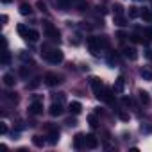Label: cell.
<instances>
[{
	"instance_id": "obj_1",
	"label": "cell",
	"mask_w": 152,
	"mask_h": 152,
	"mask_svg": "<svg viewBox=\"0 0 152 152\" xmlns=\"http://www.w3.org/2000/svg\"><path fill=\"white\" fill-rule=\"evenodd\" d=\"M41 54H43V57H45L48 63H52V64H59V63L63 61V52L57 50V48L47 50V47H45V48H41Z\"/></svg>"
},
{
	"instance_id": "obj_2",
	"label": "cell",
	"mask_w": 152,
	"mask_h": 152,
	"mask_svg": "<svg viewBox=\"0 0 152 152\" xmlns=\"http://www.w3.org/2000/svg\"><path fill=\"white\" fill-rule=\"evenodd\" d=\"M43 29H45V34H47L52 41H59V31H57L50 22H43Z\"/></svg>"
},
{
	"instance_id": "obj_3",
	"label": "cell",
	"mask_w": 152,
	"mask_h": 152,
	"mask_svg": "<svg viewBox=\"0 0 152 152\" xmlns=\"http://www.w3.org/2000/svg\"><path fill=\"white\" fill-rule=\"evenodd\" d=\"M61 83V75H57V73H47L45 75V84L47 86H57Z\"/></svg>"
},
{
	"instance_id": "obj_4",
	"label": "cell",
	"mask_w": 152,
	"mask_h": 152,
	"mask_svg": "<svg viewBox=\"0 0 152 152\" xmlns=\"http://www.w3.org/2000/svg\"><path fill=\"white\" fill-rule=\"evenodd\" d=\"M29 113H31V115H41V113H43V102H39V100L32 102L31 107H29Z\"/></svg>"
},
{
	"instance_id": "obj_5",
	"label": "cell",
	"mask_w": 152,
	"mask_h": 152,
	"mask_svg": "<svg viewBox=\"0 0 152 152\" xmlns=\"http://www.w3.org/2000/svg\"><path fill=\"white\" fill-rule=\"evenodd\" d=\"M48 113H50L52 116H59V115L63 113V102H54V104L50 106Z\"/></svg>"
},
{
	"instance_id": "obj_6",
	"label": "cell",
	"mask_w": 152,
	"mask_h": 152,
	"mask_svg": "<svg viewBox=\"0 0 152 152\" xmlns=\"http://www.w3.org/2000/svg\"><path fill=\"white\" fill-rule=\"evenodd\" d=\"M73 147H75V148H83V147H86V136L79 132L77 136H75V140H73Z\"/></svg>"
},
{
	"instance_id": "obj_7",
	"label": "cell",
	"mask_w": 152,
	"mask_h": 152,
	"mask_svg": "<svg viewBox=\"0 0 152 152\" xmlns=\"http://www.w3.org/2000/svg\"><path fill=\"white\" fill-rule=\"evenodd\" d=\"M91 88H93L95 95H99V93L104 90V84H102V81H100V79H97V77H91Z\"/></svg>"
},
{
	"instance_id": "obj_8",
	"label": "cell",
	"mask_w": 152,
	"mask_h": 152,
	"mask_svg": "<svg viewBox=\"0 0 152 152\" xmlns=\"http://www.w3.org/2000/svg\"><path fill=\"white\" fill-rule=\"evenodd\" d=\"M124 86H125V79H124V75H120V77L115 81V91L116 93H124Z\"/></svg>"
},
{
	"instance_id": "obj_9",
	"label": "cell",
	"mask_w": 152,
	"mask_h": 152,
	"mask_svg": "<svg viewBox=\"0 0 152 152\" xmlns=\"http://www.w3.org/2000/svg\"><path fill=\"white\" fill-rule=\"evenodd\" d=\"M86 147L88 148H97L99 147V140L93 134H86Z\"/></svg>"
},
{
	"instance_id": "obj_10",
	"label": "cell",
	"mask_w": 152,
	"mask_h": 152,
	"mask_svg": "<svg viewBox=\"0 0 152 152\" xmlns=\"http://www.w3.org/2000/svg\"><path fill=\"white\" fill-rule=\"evenodd\" d=\"M68 111H70L72 115H79V113L83 111V106H81V102H70V106H68Z\"/></svg>"
},
{
	"instance_id": "obj_11",
	"label": "cell",
	"mask_w": 152,
	"mask_h": 152,
	"mask_svg": "<svg viewBox=\"0 0 152 152\" xmlns=\"http://www.w3.org/2000/svg\"><path fill=\"white\" fill-rule=\"evenodd\" d=\"M88 47H90V50H91L93 54H99V52H100V47H99L97 38H90V39H88Z\"/></svg>"
},
{
	"instance_id": "obj_12",
	"label": "cell",
	"mask_w": 152,
	"mask_h": 152,
	"mask_svg": "<svg viewBox=\"0 0 152 152\" xmlns=\"http://www.w3.org/2000/svg\"><path fill=\"white\" fill-rule=\"evenodd\" d=\"M140 75H141L145 81H152V68H150V66H143V68L140 70Z\"/></svg>"
},
{
	"instance_id": "obj_13",
	"label": "cell",
	"mask_w": 152,
	"mask_h": 152,
	"mask_svg": "<svg viewBox=\"0 0 152 152\" xmlns=\"http://www.w3.org/2000/svg\"><path fill=\"white\" fill-rule=\"evenodd\" d=\"M124 52H125V56H127L131 61H136V59H138V52H136V48H134V47H125V50H124Z\"/></svg>"
},
{
	"instance_id": "obj_14",
	"label": "cell",
	"mask_w": 152,
	"mask_h": 152,
	"mask_svg": "<svg viewBox=\"0 0 152 152\" xmlns=\"http://www.w3.org/2000/svg\"><path fill=\"white\" fill-rule=\"evenodd\" d=\"M73 2H75V0H57V7H59L61 11H66V9L72 7Z\"/></svg>"
},
{
	"instance_id": "obj_15",
	"label": "cell",
	"mask_w": 152,
	"mask_h": 152,
	"mask_svg": "<svg viewBox=\"0 0 152 152\" xmlns=\"http://www.w3.org/2000/svg\"><path fill=\"white\" fill-rule=\"evenodd\" d=\"M4 84H6L7 88H11V86L16 84V79H15L13 73H6V75H4Z\"/></svg>"
},
{
	"instance_id": "obj_16",
	"label": "cell",
	"mask_w": 152,
	"mask_h": 152,
	"mask_svg": "<svg viewBox=\"0 0 152 152\" xmlns=\"http://www.w3.org/2000/svg\"><path fill=\"white\" fill-rule=\"evenodd\" d=\"M57 140H59V131L57 129H50V134H48V143H57Z\"/></svg>"
},
{
	"instance_id": "obj_17",
	"label": "cell",
	"mask_w": 152,
	"mask_h": 152,
	"mask_svg": "<svg viewBox=\"0 0 152 152\" xmlns=\"http://www.w3.org/2000/svg\"><path fill=\"white\" fill-rule=\"evenodd\" d=\"M25 38H27V39H31V41H38L39 32H38V31H34V29H29V31H27V34H25Z\"/></svg>"
},
{
	"instance_id": "obj_18",
	"label": "cell",
	"mask_w": 152,
	"mask_h": 152,
	"mask_svg": "<svg viewBox=\"0 0 152 152\" xmlns=\"http://www.w3.org/2000/svg\"><path fill=\"white\" fill-rule=\"evenodd\" d=\"M20 13H22L23 16H29V15H32V7H31L29 4H22V6H20Z\"/></svg>"
},
{
	"instance_id": "obj_19",
	"label": "cell",
	"mask_w": 152,
	"mask_h": 152,
	"mask_svg": "<svg viewBox=\"0 0 152 152\" xmlns=\"http://www.w3.org/2000/svg\"><path fill=\"white\" fill-rule=\"evenodd\" d=\"M97 41H99V47H100V48H107V47H109V39H107L106 36L97 38Z\"/></svg>"
},
{
	"instance_id": "obj_20",
	"label": "cell",
	"mask_w": 152,
	"mask_h": 152,
	"mask_svg": "<svg viewBox=\"0 0 152 152\" xmlns=\"http://www.w3.org/2000/svg\"><path fill=\"white\" fill-rule=\"evenodd\" d=\"M138 95H140L141 104H145V106H148V104H150V99H148V93H147V91H140Z\"/></svg>"
},
{
	"instance_id": "obj_21",
	"label": "cell",
	"mask_w": 152,
	"mask_h": 152,
	"mask_svg": "<svg viewBox=\"0 0 152 152\" xmlns=\"http://www.w3.org/2000/svg\"><path fill=\"white\" fill-rule=\"evenodd\" d=\"M140 16H141L145 22H152V13H150L148 9H143V11L140 13Z\"/></svg>"
},
{
	"instance_id": "obj_22",
	"label": "cell",
	"mask_w": 152,
	"mask_h": 152,
	"mask_svg": "<svg viewBox=\"0 0 152 152\" xmlns=\"http://www.w3.org/2000/svg\"><path fill=\"white\" fill-rule=\"evenodd\" d=\"M115 23H116L118 27H124V25H127V23H125V18H124L122 15H115Z\"/></svg>"
},
{
	"instance_id": "obj_23",
	"label": "cell",
	"mask_w": 152,
	"mask_h": 152,
	"mask_svg": "<svg viewBox=\"0 0 152 152\" xmlns=\"http://www.w3.org/2000/svg\"><path fill=\"white\" fill-rule=\"evenodd\" d=\"M138 16H140L138 7H129V18H138Z\"/></svg>"
},
{
	"instance_id": "obj_24",
	"label": "cell",
	"mask_w": 152,
	"mask_h": 152,
	"mask_svg": "<svg viewBox=\"0 0 152 152\" xmlns=\"http://www.w3.org/2000/svg\"><path fill=\"white\" fill-rule=\"evenodd\" d=\"M9 61H11V54L6 50V52H4V57H2V64H4V66H7V64H9Z\"/></svg>"
},
{
	"instance_id": "obj_25",
	"label": "cell",
	"mask_w": 152,
	"mask_h": 152,
	"mask_svg": "<svg viewBox=\"0 0 152 152\" xmlns=\"http://www.w3.org/2000/svg\"><path fill=\"white\" fill-rule=\"evenodd\" d=\"M88 122H90V125H91L93 129L99 125V122H97V116H95V115H90V116H88Z\"/></svg>"
},
{
	"instance_id": "obj_26",
	"label": "cell",
	"mask_w": 152,
	"mask_h": 152,
	"mask_svg": "<svg viewBox=\"0 0 152 152\" xmlns=\"http://www.w3.org/2000/svg\"><path fill=\"white\" fill-rule=\"evenodd\" d=\"M32 141H34V145H36V147H43V143H45V140H41L39 136H34V138H32Z\"/></svg>"
},
{
	"instance_id": "obj_27",
	"label": "cell",
	"mask_w": 152,
	"mask_h": 152,
	"mask_svg": "<svg viewBox=\"0 0 152 152\" xmlns=\"http://www.w3.org/2000/svg\"><path fill=\"white\" fill-rule=\"evenodd\" d=\"M113 9H115V15H122V11H124V7H122L120 4H115V7H113Z\"/></svg>"
},
{
	"instance_id": "obj_28",
	"label": "cell",
	"mask_w": 152,
	"mask_h": 152,
	"mask_svg": "<svg viewBox=\"0 0 152 152\" xmlns=\"http://www.w3.org/2000/svg\"><path fill=\"white\" fill-rule=\"evenodd\" d=\"M7 99H9L11 102H18V97H16V93H7Z\"/></svg>"
},
{
	"instance_id": "obj_29",
	"label": "cell",
	"mask_w": 152,
	"mask_h": 152,
	"mask_svg": "<svg viewBox=\"0 0 152 152\" xmlns=\"http://www.w3.org/2000/svg\"><path fill=\"white\" fill-rule=\"evenodd\" d=\"M63 99H64V95H63V93H59V95H54V102H63Z\"/></svg>"
},
{
	"instance_id": "obj_30",
	"label": "cell",
	"mask_w": 152,
	"mask_h": 152,
	"mask_svg": "<svg viewBox=\"0 0 152 152\" xmlns=\"http://www.w3.org/2000/svg\"><path fill=\"white\" fill-rule=\"evenodd\" d=\"M36 6H38V9H39V11H45V9H47V6H45V2H41V0H39V2H38Z\"/></svg>"
},
{
	"instance_id": "obj_31",
	"label": "cell",
	"mask_w": 152,
	"mask_h": 152,
	"mask_svg": "<svg viewBox=\"0 0 152 152\" xmlns=\"http://www.w3.org/2000/svg\"><path fill=\"white\" fill-rule=\"evenodd\" d=\"M124 104H125V106H132V100L127 99V97H124Z\"/></svg>"
},
{
	"instance_id": "obj_32",
	"label": "cell",
	"mask_w": 152,
	"mask_h": 152,
	"mask_svg": "<svg viewBox=\"0 0 152 152\" xmlns=\"http://www.w3.org/2000/svg\"><path fill=\"white\" fill-rule=\"evenodd\" d=\"M22 59H25V61H27V59H31V56H29L27 52H22Z\"/></svg>"
},
{
	"instance_id": "obj_33",
	"label": "cell",
	"mask_w": 152,
	"mask_h": 152,
	"mask_svg": "<svg viewBox=\"0 0 152 152\" xmlns=\"http://www.w3.org/2000/svg\"><path fill=\"white\" fill-rule=\"evenodd\" d=\"M118 115H120V118H122V120H129V116H127V115H125V113H122V111H120V113H118Z\"/></svg>"
},
{
	"instance_id": "obj_34",
	"label": "cell",
	"mask_w": 152,
	"mask_h": 152,
	"mask_svg": "<svg viewBox=\"0 0 152 152\" xmlns=\"http://www.w3.org/2000/svg\"><path fill=\"white\" fill-rule=\"evenodd\" d=\"M0 131H2V134H6V132H7V127H6V125L2 124V127H0Z\"/></svg>"
},
{
	"instance_id": "obj_35",
	"label": "cell",
	"mask_w": 152,
	"mask_h": 152,
	"mask_svg": "<svg viewBox=\"0 0 152 152\" xmlns=\"http://www.w3.org/2000/svg\"><path fill=\"white\" fill-rule=\"evenodd\" d=\"M66 124H68V125H75V124H77V122H75V120H73V118H70V120H68V122H66Z\"/></svg>"
},
{
	"instance_id": "obj_36",
	"label": "cell",
	"mask_w": 152,
	"mask_h": 152,
	"mask_svg": "<svg viewBox=\"0 0 152 152\" xmlns=\"http://www.w3.org/2000/svg\"><path fill=\"white\" fill-rule=\"evenodd\" d=\"M147 57H148V59H152V50H148V52H147Z\"/></svg>"
},
{
	"instance_id": "obj_37",
	"label": "cell",
	"mask_w": 152,
	"mask_h": 152,
	"mask_svg": "<svg viewBox=\"0 0 152 152\" xmlns=\"http://www.w3.org/2000/svg\"><path fill=\"white\" fill-rule=\"evenodd\" d=\"M2 2H6V4H7V2H11V0H2Z\"/></svg>"
}]
</instances>
